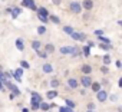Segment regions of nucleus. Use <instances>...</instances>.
I'll return each mask as SVG.
<instances>
[{"label":"nucleus","instance_id":"1","mask_svg":"<svg viewBox=\"0 0 122 112\" xmlns=\"http://www.w3.org/2000/svg\"><path fill=\"white\" fill-rule=\"evenodd\" d=\"M69 10H71L72 13H75V15H79V13L82 12V5H81L79 2H72V3L69 5Z\"/></svg>","mask_w":122,"mask_h":112},{"label":"nucleus","instance_id":"2","mask_svg":"<svg viewBox=\"0 0 122 112\" xmlns=\"http://www.w3.org/2000/svg\"><path fill=\"white\" fill-rule=\"evenodd\" d=\"M22 6L23 7H27V9H30V10H37V6H36V3L33 2V0H22Z\"/></svg>","mask_w":122,"mask_h":112},{"label":"nucleus","instance_id":"3","mask_svg":"<svg viewBox=\"0 0 122 112\" xmlns=\"http://www.w3.org/2000/svg\"><path fill=\"white\" fill-rule=\"evenodd\" d=\"M108 96H109V95H108V92H106L105 89H101V91L96 92V99H98L99 102H105V101L108 99Z\"/></svg>","mask_w":122,"mask_h":112},{"label":"nucleus","instance_id":"4","mask_svg":"<svg viewBox=\"0 0 122 112\" xmlns=\"http://www.w3.org/2000/svg\"><path fill=\"white\" fill-rule=\"evenodd\" d=\"M81 83H82V86H83V88H91L92 78H91L89 75H85V76H82V78H81Z\"/></svg>","mask_w":122,"mask_h":112},{"label":"nucleus","instance_id":"5","mask_svg":"<svg viewBox=\"0 0 122 112\" xmlns=\"http://www.w3.org/2000/svg\"><path fill=\"white\" fill-rule=\"evenodd\" d=\"M82 9H85V10H92L93 9V2L92 0H83L82 2Z\"/></svg>","mask_w":122,"mask_h":112},{"label":"nucleus","instance_id":"6","mask_svg":"<svg viewBox=\"0 0 122 112\" xmlns=\"http://www.w3.org/2000/svg\"><path fill=\"white\" fill-rule=\"evenodd\" d=\"M22 13V9L20 7H13L12 9V12H10V15H12V19H17V16Z\"/></svg>","mask_w":122,"mask_h":112},{"label":"nucleus","instance_id":"7","mask_svg":"<svg viewBox=\"0 0 122 112\" xmlns=\"http://www.w3.org/2000/svg\"><path fill=\"white\" fill-rule=\"evenodd\" d=\"M68 86H69L71 89L78 88V81H76V79H73V78H69V79H68Z\"/></svg>","mask_w":122,"mask_h":112},{"label":"nucleus","instance_id":"8","mask_svg":"<svg viewBox=\"0 0 122 112\" xmlns=\"http://www.w3.org/2000/svg\"><path fill=\"white\" fill-rule=\"evenodd\" d=\"M36 13H37V15H42V16L49 17V12H47V9H46V7H37Z\"/></svg>","mask_w":122,"mask_h":112},{"label":"nucleus","instance_id":"9","mask_svg":"<svg viewBox=\"0 0 122 112\" xmlns=\"http://www.w3.org/2000/svg\"><path fill=\"white\" fill-rule=\"evenodd\" d=\"M16 47H17V50H20V52H23L25 50V43H23V39H17L16 40Z\"/></svg>","mask_w":122,"mask_h":112},{"label":"nucleus","instance_id":"10","mask_svg":"<svg viewBox=\"0 0 122 112\" xmlns=\"http://www.w3.org/2000/svg\"><path fill=\"white\" fill-rule=\"evenodd\" d=\"M40 47H42V43H40L39 40H33V42H32V49H33V50L37 52V50H40Z\"/></svg>","mask_w":122,"mask_h":112},{"label":"nucleus","instance_id":"11","mask_svg":"<svg viewBox=\"0 0 122 112\" xmlns=\"http://www.w3.org/2000/svg\"><path fill=\"white\" fill-rule=\"evenodd\" d=\"M45 52L49 55V53H53L55 52V45H52V43H47L46 46H45Z\"/></svg>","mask_w":122,"mask_h":112},{"label":"nucleus","instance_id":"12","mask_svg":"<svg viewBox=\"0 0 122 112\" xmlns=\"http://www.w3.org/2000/svg\"><path fill=\"white\" fill-rule=\"evenodd\" d=\"M42 69H43V72H45V73H52V72H53V68H52V65H50V63H45Z\"/></svg>","mask_w":122,"mask_h":112},{"label":"nucleus","instance_id":"13","mask_svg":"<svg viewBox=\"0 0 122 112\" xmlns=\"http://www.w3.org/2000/svg\"><path fill=\"white\" fill-rule=\"evenodd\" d=\"M91 72H92V66L91 65H82V73L89 75Z\"/></svg>","mask_w":122,"mask_h":112},{"label":"nucleus","instance_id":"14","mask_svg":"<svg viewBox=\"0 0 122 112\" xmlns=\"http://www.w3.org/2000/svg\"><path fill=\"white\" fill-rule=\"evenodd\" d=\"M46 96H47V99H55V98L57 96V91H55V89H52V91H47Z\"/></svg>","mask_w":122,"mask_h":112},{"label":"nucleus","instance_id":"15","mask_svg":"<svg viewBox=\"0 0 122 112\" xmlns=\"http://www.w3.org/2000/svg\"><path fill=\"white\" fill-rule=\"evenodd\" d=\"M30 102H32V111H39L40 109V102H37L35 99H30Z\"/></svg>","mask_w":122,"mask_h":112},{"label":"nucleus","instance_id":"16","mask_svg":"<svg viewBox=\"0 0 122 112\" xmlns=\"http://www.w3.org/2000/svg\"><path fill=\"white\" fill-rule=\"evenodd\" d=\"M91 89H92L93 92L101 91V83H99V82H92V83H91Z\"/></svg>","mask_w":122,"mask_h":112},{"label":"nucleus","instance_id":"17","mask_svg":"<svg viewBox=\"0 0 122 112\" xmlns=\"http://www.w3.org/2000/svg\"><path fill=\"white\" fill-rule=\"evenodd\" d=\"M49 20H50V22H53L55 25H59V23H60V19H59L56 15H49Z\"/></svg>","mask_w":122,"mask_h":112},{"label":"nucleus","instance_id":"18","mask_svg":"<svg viewBox=\"0 0 122 112\" xmlns=\"http://www.w3.org/2000/svg\"><path fill=\"white\" fill-rule=\"evenodd\" d=\"M81 52L83 53V56H86V58H88V56L91 55V47H89V46H83Z\"/></svg>","mask_w":122,"mask_h":112},{"label":"nucleus","instance_id":"19","mask_svg":"<svg viewBox=\"0 0 122 112\" xmlns=\"http://www.w3.org/2000/svg\"><path fill=\"white\" fill-rule=\"evenodd\" d=\"M63 32H65L66 35H69V36H71L75 30H73V27H72V26H65V27H63Z\"/></svg>","mask_w":122,"mask_h":112},{"label":"nucleus","instance_id":"20","mask_svg":"<svg viewBox=\"0 0 122 112\" xmlns=\"http://www.w3.org/2000/svg\"><path fill=\"white\" fill-rule=\"evenodd\" d=\"M101 49L105 50V52H108V50L112 49V46H111V43H101Z\"/></svg>","mask_w":122,"mask_h":112},{"label":"nucleus","instance_id":"21","mask_svg":"<svg viewBox=\"0 0 122 112\" xmlns=\"http://www.w3.org/2000/svg\"><path fill=\"white\" fill-rule=\"evenodd\" d=\"M32 99H35V101H37V102H42V101H43L42 96H40L37 92H32Z\"/></svg>","mask_w":122,"mask_h":112},{"label":"nucleus","instance_id":"22","mask_svg":"<svg viewBox=\"0 0 122 112\" xmlns=\"http://www.w3.org/2000/svg\"><path fill=\"white\" fill-rule=\"evenodd\" d=\"M59 85H60L59 79H56V78H55V79H52V81H50V86H52V88H57Z\"/></svg>","mask_w":122,"mask_h":112},{"label":"nucleus","instance_id":"23","mask_svg":"<svg viewBox=\"0 0 122 112\" xmlns=\"http://www.w3.org/2000/svg\"><path fill=\"white\" fill-rule=\"evenodd\" d=\"M40 109H42V111H49V109H50V105L46 103V102H40Z\"/></svg>","mask_w":122,"mask_h":112},{"label":"nucleus","instance_id":"24","mask_svg":"<svg viewBox=\"0 0 122 112\" xmlns=\"http://www.w3.org/2000/svg\"><path fill=\"white\" fill-rule=\"evenodd\" d=\"M98 39H99V40H101L102 43H111V40H109L108 37H105L103 35H101V36H98Z\"/></svg>","mask_w":122,"mask_h":112},{"label":"nucleus","instance_id":"25","mask_svg":"<svg viewBox=\"0 0 122 112\" xmlns=\"http://www.w3.org/2000/svg\"><path fill=\"white\" fill-rule=\"evenodd\" d=\"M36 30H37V33H39V35H45V32H46V27L42 25V26H39Z\"/></svg>","mask_w":122,"mask_h":112},{"label":"nucleus","instance_id":"26","mask_svg":"<svg viewBox=\"0 0 122 112\" xmlns=\"http://www.w3.org/2000/svg\"><path fill=\"white\" fill-rule=\"evenodd\" d=\"M65 101H66V106H69L71 109L75 108V102H73V101H71V99H65Z\"/></svg>","mask_w":122,"mask_h":112},{"label":"nucleus","instance_id":"27","mask_svg":"<svg viewBox=\"0 0 122 112\" xmlns=\"http://www.w3.org/2000/svg\"><path fill=\"white\" fill-rule=\"evenodd\" d=\"M111 63V58H109V55H105L103 56V65H109Z\"/></svg>","mask_w":122,"mask_h":112},{"label":"nucleus","instance_id":"28","mask_svg":"<svg viewBox=\"0 0 122 112\" xmlns=\"http://www.w3.org/2000/svg\"><path fill=\"white\" fill-rule=\"evenodd\" d=\"M20 66H22L23 69H29V68H30V65H29L26 61H22V62H20Z\"/></svg>","mask_w":122,"mask_h":112},{"label":"nucleus","instance_id":"29","mask_svg":"<svg viewBox=\"0 0 122 112\" xmlns=\"http://www.w3.org/2000/svg\"><path fill=\"white\" fill-rule=\"evenodd\" d=\"M37 55L40 56L42 59H46V58H47V53H46V52H42V50H37Z\"/></svg>","mask_w":122,"mask_h":112},{"label":"nucleus","instance_id":"30","mask_svg":"<svg viewBox=\"0 0 122 112\" xmlns=\"http://www.w3.org/2000/svg\"><path fill=\"white\" fill-rule=\"evenodd\" d=\"M69 106H59V112H69Z\"/></svg>","mask_w":122,"mask_h":112},{"label":"nucleus","instance_id":"31","mask_svg":"<svg viewBox=\"0 0 122 112\" xmlns=\"http://www.w3.org/2000/svg\"><path fill=\"white\" fill-rule=\"evenodd\" d=\"M71 36H72V39H73V40H79V36H81V33H76V32H73Z\"/></svg>","mask_w":122,"mask_h":112},{"label":"nucleus","instance_id":"32","mask_svg":"<svg viewBox=\"0 0 122 112\" xmlns=\"http://www.w3.org/2000/svg\"><path fill=\"white\" fill-rule=\"evenodd\" d=\"M15 73H16L17 76H20V78H22V75H23V68H19V69H16V71H15Z\"/></svg>","mask_w":122,"mask_h":112},{"label":"nucleus","instance_id":"33","mask_svg":"<svg viewBox=\"0 0 122 112\" xmlns=\"http://www.w3.org/2000/svg\"><path fill=\"white\" fill-rule=\"evenodd\" d=\"M93 33H95L96 36H101V35H103V33H105V30H101V29H98V30H93Z\"/></svg>","mask_w":122,"mask_h":112},{"label":"nucleus","instance_id":"34","mask_svg":"<svg viewBox=\"0 0 122 112\" xmlns=\"http://www.w3.org/2000/svg\"><path fill=\"white\" fill-rule=\"evenodd\" d=\"M101 72H102V73H108V72H109L108 66H106V65H105V66H102V68H101Z\"/></svg>","mask_w":122,"mask_h":112},{"label":"nucleus","instance_id":"35","mask_svg":"<svg viewBox=\"0 0 122 112\" xmlns=\"http://www.w3.org/2000/svg\"><path fill=\"white\" fill-rule=\"evenodd\" d=\"M88 109L95 111V103H93V102H89V103H88Z\"/></svg>","mask_w":122,"mask_h":112},{"label":"nucleus","instance_id":"36","mask_svg":"<svg viewBox=\"0 0 122 112\" xmlns=\"http://www.w3.org/2000/svg\"><path fill=\"white\" fill-rule=\"evenodd\" d=\"M108 98H109L112 102H116V101H118V96H116V95H111V96H108Z\"/></svg>","mask_w":122,"mask_h":112},{"label":"nucleus","instance_id":"37","mask_svg":"<svg viewBox=\"0 0 122 112\" xmlns=\"http://www.w3.org/2000/svg\"><path fill=\"white\" fill-rule=\"evenodd\" d=\"M79 40H81V42L86 40V35H85V33H81V36H79Z\"/></svg>","mask_w":122,"mask_h":112},{"label":"nucleus","instance_id":"38","mask_svg":"<svg viewBox=\"0 0 122 112\" xmlns=\"http://www.w3.org/2000/svg\"><path fill=\"white\" fill-rule=\"evenodd\" d=\"M52 3H53V5H56V6H59L60 3H62V0H52Z\"/></svg>","mask_w":122,"mask_h":112},{"label":"nucleus","instance_id":"39","mask_svg":"<svg viewBox=\"0 0 122 112\" xmlns=\"http://www.w3.org/2000/svg\"><path fill=\"white\" fill-rule=\"evenodd\" d=\"M88 46H89V47H95V42H91V40H88Z\"/></svg>","mask_w":122,"mask_h":112},{"label":"nucleus","instance_id":"40","mask_svg":"<svg viewBox=\"0 0 122 112\" xmlns=\"http://www.w3.org/2000/svg\"><path fill=\"white\" fill-rule=\"evenodd\" d=\"M115 65H116V68H119V69H121V66H122V62H121V61H116V63H115Z\"/></svg>","mask_w":122,"mask_h":112},{"label":"nucleus","instance_id":"41","mask_svg":"<svg viewBox=\"0 0 122 112\" xmlns=\"http://www.w3.org/2000/svg\"><path fill=\"white\" fill-rule=\"evenodd\" d=\"M0 91H5V85L2 83V81H0Z\"/></svg>","mask_w":122,"mask_h":112},{"label":"nucleus","instance_id":"42","mask_svg":"<svg viewBox=\"0 0 122 112\" xmlns=\"http://www.w3.org/2000/svg\"><path fill=\"white\" fill-rule=\"evenodd\" d=\"M9 98H10V99H15V98H16V95H15V93H13V92H12V93H10V96H9Z\"/></svg>","mask_w":122,"mask_h":112},{"label":"nucleus","instance_id":"43","mask_svg":"<svg viewBox=\"0 0 122 112\" xmlns=\"http://www.w3.org/2000/svg\"><path fill=\"white\" fill-rule=\"evenodd\" d=\"M118 85H119V88H122V78L119 79V82H118Z\"/></svg>","mask_w":122,"mask_h":112},{"label":"nucleus","instance_id":"44","mask_svg":"<svg viewBox=\"0 0 122 112\" xmlns=\"http://www.w3.org/2000/svg\"><path fill=\"white\" fill-rule=\"evenodd\" d=\"M22 112H30V111H29L27 108H23V109H22Z\"/></svg>","mask_w":122,"mask_h":112},{"label":"nucleus","instance_id":"45","mask_svg":"<svg viewBox=\"0 0 122 112\" xmlns=\"http://www.w3.org/2000/svg\"><path fill=\"white\" fill-rule=\"evenodd\" d=\"M118 26H121V27H122V19H121V20H118Z\"/></svg>","mask_w":122,"mask_h":112},{"label":"nucleus","instance_id":"46","mask_svg":"<svg viewBox=\"0 0 122 112\" xmlns=\"http://www.w3.org/2000/svg\"><path fill=\"white\" fill-rule=\"evenodd\" d=\"M118 112H122V106H119V108H118Z\"/></svg>","mask_w":122,"mask_h":112},{"label":"nucleus","instance_id":"47","mask_svg":"<svg viewBox=\"0 0 122 112\" xmlns=\"http://www.w3.org/2000/svg\"><path fill=\"white\" fill-rule=\"evenodd\" d=\"M86 112H95V111H91V109H88V111H86Z\"/></svg>","mask_w":122,"mask_h":112},{"label":"nucleus","instance_id":"48","mask_svg":"<svg viewBox=\"0 0 122 112\" xmlns=\"http://www.w3.org/2000/svg\"><path fill=\"white\" fill-rule=\"evenodd\" d=\"M69 112H73V109H69Z\"/></svg>","mask_w":122,"mask_h":112},{"label":"nucleus","instance_id":"49","mask_svg":"<svg viewBox=\"0 0 122 112\" xmlns=\"http://www.w3.org/2000/svg\"><path fill=\"white\" fill-rule=\"evenodd\" d=\"M121 69H122V66H121Z\"/></svg>","mask_w":122,"mask_h":112}]
</instances>
